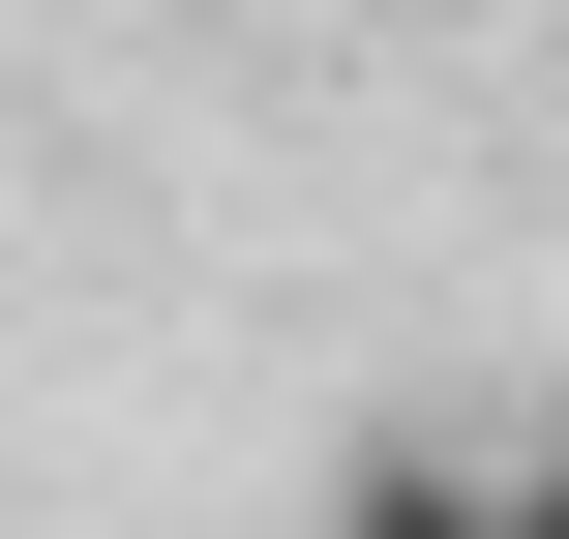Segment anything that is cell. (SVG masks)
Here are the masks:
<instances>
[{
    "label": "cell",
    "instance_id": "cell-3",
    "mask_svg": "<svg viewBox=\"0 0 569 539\" xmlns=\"http://www.w3.org/2000/svg\"><path fill=\"white\" fill-rule=\"evenodd\" d=\"M510 539H569V450H510Z\"/></svg>",
    "mask_w": 569,
    "mask_h": 539
},
{
    "label": "cell",
    "instance_id": "cell-1",
    "mask_svg": "<svg viewBox=\"0 0 569 539\" xmlns=\"http://www.w3.org/2000/svg\"><path fill=\"white\" fill-rule=\"evenodd\" d=\"M330 539H510V450H360Z\"/></svg>",
    "mask_w": 569,
    "mask_h": 539
},
{
    "label": "cell",
    "instance_id": "cell-2",
    "mask_svg": "<svg viewBox=\"0 0 569 539\" xmlns=\"http://www.w3.org/2000/svg\"><path fill=\"white\" fill-rule=\"evenodd\" d=\"M300 30H480V0H300Z\"/></svg>",
    "mask_w": 569,
    "mask_h": 539
}]
</instances>
